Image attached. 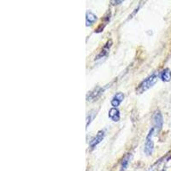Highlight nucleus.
<instances>
[{
    "mask_svg": "<svg viewBox=\"0 0 171 171\" xmlns=\"http://www.w3.org/2000/svg\"><path fill=\"white\" fill-rule=\"evenodd\" d=\"M158 81V74H152L147 78H145L144 81H142L139 85L138 87H136V93H145V91H147L150 89L151 87H152L154 85L157 83Z\"/></svg>",
    "mask_w": 171,
    "mask_h": 171,
    "instance_id": "1",
    "label": "nucleus"
},
{
    "mask_svg": "<svg viewBox=\"0 0 171 171\" xmlns=\"http://www.w3.org/2000/svg\"><path fill=\"white\" fill-rule=\"evenodd\" d=\"M155 133V128H152L151 130L149 131L148 134L145 138V153L147 156L152 155L153 152V149H154V142L152 140V137L154 135Z\"/></svg>",
    "mask_w": 171,
    "mask_h": 171,
    "instance_id": "2",
    "label": "nucleus"
},
{
    "mask_svg": "<svg viewBox=\"0 0 171 171\" xmlns=\"http://www.w3.org/2000/svg\"><path fill=\"white\" fill-rule=\"evenodd\" d=\"M152 120H153V125H154L153 128L158 132L160 131L163 125V117L160 110H156L152 116Z\"/></svg>",
    "mask_w": 171,
    "mask_h": 171,
    "instance_id": "3",
    "label": "nucleus"
},
{
    "mask_svg": "<svg viewBox=\"0 0 171 171\" xmlns=\"http://www.w3.org/2000/svg\"><path fill=\"white\" fill-rule=\"evenodd\" d=\"M104 88L101 87H96L93 90H92L89 92V93L87 94V101H94V100H97L98 98L104 92Z\"/></svg>",
    "mask_w": 171,
    "mask_h": 171,
    "instance_id": "4",
    "label": "nucleus"
},
{
    "mask_svg": "<svg viewBox=\"0 0 171 171\" xmlns=\"http://www.w3.org/2000/svg\"><path fill=\"white\" fill-rule=\"evenodd\" d=\"M104 136H105V131H104V130H100V131H98L97 134H96V136H95L93 139L91 140L90 143H89V145H90L91 149L95 148V147L103 140V138H104Z\"/></svg>",
    "mask_w": 171,
    "mask_h": 171,
    "instance_id": "5",
    "label": "nucleus"
},
{
    "mask_svg": "<svg viewBox=\"0 0 171 171\" xmlns=\"http://www.w3.org/2000/svg\"><path fill=\"white\" fill-rule=\"evenodd\" d=\"M111 46H112V40H111V39H109V40L105 43V45H103V47L102 48V50H101L100 53L97 56V57H96V58H95V59L98 60V59L103 58H104L105 56L108 55V53H109V52H110V47H111Z\"/></svg>",
    "mask_w": 171,
    "mask_h": 171,
    "instance_id": "6",
    "label": "nucleus"
},
{
    "mask_svg": "<svg viewBox=\"0 0 171 171\" xmlns=\"http://www.w3.org/2000/svg\"><path fill=\"white\" fill-rule=\"evenodd\" d=\"M123 99H124V94L119 92V93H116L114 95V97L112 98V99L110 101V103L113 106V108H117L121 104V103L123 102Z\"/></svg>",
    "mask_w": 171,
    "mask_h": 171,
    "instance_id": "7",
    "label": "nucleus"
},
{
    "mask_svg": "<svg viewBox=\"0 0 171 171\" xmlns=\"http://www.w3.org/2000/svg\"><path fill=\"white\" fill-rule=\"evenodd\" d=\"M98 17L96 15H94L91 11H87V15H86V25H87V27L92 26L93 24L96 23Z\"/></svg>",
    "mask_w": 171,
    "mask_h": 171,
    "instance_id": "8",
    "label": "nucleus"
},
{
    "mask_svg": "<svg viewBox=\"0 0 171 171\" xmlns=\"http://www.w3.org/2000/svg\"><path fill=\"white\" fill-rule=\"evenodd\" d=\"M109 117L113 122H119L121 118L120 110L117 108H111L109 111Z\"/></svg>",
    "mask_w": 171,
    "mask_h": 171,
    "instance_id": "9",
    "label": "nucleus"
},
{
    "mask_svg": "<svg viewBox=\"0 0 171 171\" xmlns=\"http://www.w3.org/2000/svg\"><path fill=\"white\" fill-rule=\"evenodd\" d=\"M160 78L163 81L168 82L171 80V70L169 68H164L160 74Z\"/></svg>",
    "mask_w": 171,
    "mask_h": 171,
    "instance_id": "10",
    "label": "nucleus"
},
{
    "mask_svg": "<svg viewBox=\"0 0 171 171\" xmlns=\"http://www.w3.org/2000/svg\"><path fill=\"white\" fill-rule=\"evenodd\" d=\"M130 159H131V156L127 155L125 158H123V162H122V166H121V171H124L127 168V167L128 166L129 161H130Z\"/></svg>",
    "mask_w": 171,
    "mask_h": 171,
    "instance_id": "11",
    "label": "nucleus"
},
{
    "mask_svg": "<svg viewBox=\"0 0 171 171\" xmlns=\"http://www.w3.org/2000/svg\"><path fill=\"white\" fill-rule=\"evenodd\" d=\"M96 111L95 110H91L90 112H88V115L87 116V128L89 126V124L92 123V121L94 119V117L96 116Z\"/></svg>",
    "mask_w": 171,
    "mask_h": 171,
    "instance_id": "12",
    "label": "nucleus"
},
{
    "mask_svg": "<svg viewBox=\"0 0 171 171\" xmlns=\"http://www.w3.org/2000/svg\"><path fill=\"white\" fill-rule=\"evenodd\" d=\"M123 1H111V3H115L114 4H119V3H123Z\"/></svg>",
    "mask_w": 171,
    "mask_h": 171,
    "instance_id": "13",
    "label": "nucleus"
}]
</instances>
